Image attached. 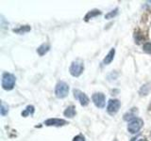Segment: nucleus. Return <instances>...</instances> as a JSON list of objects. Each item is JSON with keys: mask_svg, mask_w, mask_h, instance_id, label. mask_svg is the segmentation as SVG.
Listing matches in <instances>:
<instances>
[{"mask_svg": "<svg viewBox=\"0 0 151 141\" xmlns=\"http://www.w3.org/2000/svg\"><path fill=\"white\" fill-rule=\"evenodd\" d=\"M15 82H16V78L12 73H3L1 85L5 90H12L14 88V86H15Z\"/></svg>", "mask_w": 151, "mask_h": 141, "instance_id": "obj_1", "label": "nucleus"}, {"mask_svg": "<svg viewBox=\"0 0 151 141\" xmlns=\"http://www.w3.org/2000/svg\"><path fill=\"white\" fill-rule=\"evenodd\" d=\"M83 70H84V63L81 59L74 60L73 62L71 63V66L69 68V72L72 76L78 77L79 75H81Z\"/></svg>", "mask_w": 151, "mask_h": 141, "instance_id": "obj_2", "label": "nucleus"}, {"mask_svg": "<svg viewBox=\"0 0 151 141\" xmlns=\"http://www.w3.org/2000/svg\"><path fill=\"white\" fill-rule=\"evenodd\" d=\"M69 86L63 81H60L56 85L55 88V95L59 99H63L68 95Z\"/></svg>", "mask_w": 151, "mask_h": 141, "instance_id": "obj_3", "label": "nucleus"}, {"mask_svg": "<svg viewBox=\"0 0 151 141\" xmlns=\"http://www.w3.org/2000/svg\"><path fill=\"white\" fill-rule=\"evenodd\" d=\"M144 126V120L140 119V118H135L134 120H132L127 124V131L130 134H136L142 129V127Z\"/></svg>", "mask_w": 151, "mask_h": 141, "instance_id": "obj_4", "label": "nucleus"}, {"mask_svg": "<svg viewBox=\"0 0 151 141\" xmlns=\"http://www.w3.org/2000/svg\"><path fill=\"white\" fill-rule=\"evenodd\" d=\"M121 106V102L117 99H111L108 102L107 105V112L111 116H114L116 113L119 111V108Z\"/></svg>", "mask_w": 151, "mask_h": 141, "instance_id": "obj_5", "label": "nucleus"}, {"mask_svg": "<svg viewBox=\"0 0 151 141\" xmlns=\"http://www.w3.org/2000/svg\"><path fill=\"white\" fill-rule=\"evenodd\" d=\"M92 100L94 103V105L98 108H103L105 107L106 105V97L105 94H103L102 92H96L93 94Z\"/></svg>", "mask_w": 151, "mask_h": 141, "instance_id": "obj_6", "label": "nucleus"}, {"mask_svg": "<svg viewBox=\"0 0 151 141\" xmlns=\"http://www.w3.org/2000/svg\"><path fill=\"white\" fill-rule=\"evenodd\" d=\"M73 92H74V97L80 103V105L82 106H86L89 105L90 103L89 97L84 92L80 91L79 89H74Z\"/></svg>", "mask_w": 151, "mask_h": 141, "instance_id": "obj_7", "label": "nucleus"}, {"mask_svg": "<svg viewBox=\"0 0 151 141\" xmlns=\"http://www.w3.org/2000/svg\"><path fill=\"white\" fill-rule=\"evenodd\" d=\"M68 122L65 120L63 119H57V118H53V119H48L45 121V125L46 126H55V127H60L64 126L67 124Z\"/></svg>", "mask_w": 151, "mask_h": 141, "instance_id": "obj_8", "label": "nucleus"}, {"mask_svg": "<svg viewBox=\"0 0 151 141\" xmlns=\"http://www.w3.org/2000/svg\"><path fill=\"white\" fill-rule=\"evenodd\" d=\"M114 55H115V49L112 48L109 53L107 54V56H105V58L103 59V64L105 65H109L111 63V61L114 58Z\"/></svg>", "mask_w": 151, "mask_h": 141, "instance_id": "obj_9", "label": "nucleus"}, {"mask_svg": "<svg viewBox=\"0 0 151 141\" xmlns=\"http://www.w3.org/2000/svg\"><path fill=\"white\" fill-rule=\"evenodd\" d=\"M100 14H101V11H99V9H93V11H88V13L84 17V20L88 22L90 19H93V17H96L98 15H100Z\"/></svg>", "mask_w": 151, "mask_h": 141, "instance_id": "obj_10", "label": "nucleus"}, {"mask_svg": "<svg viewBox=\"0 0 151 141\" xmlns=\"http://www.w3.org/2000/svg\"><path fill=\"white\" fill-rule=\"evenodd\" d=\"M49 49H50V45L48 43H42L41 46H39L37 48V53L39 54L41 56H42L49 51Z\"/></svg>", "mask_w": 151, "mask_h": 141, "instance_id": "obj_11", "label": "nucleus"}, {"mask_svg": "<svg viewBox=\"0 0 151 141\" xmlns=\"http://www.w3.org/2000/svg\"><path fill=\"white\" fill-rule=\"evenodd\" d=\"M76 113H77L76 112V107L74 105H70L64 110L63 115L66 118H74L76 116Z\"/></svg>", "mask_w": 151, "mask_h": 141, "instance_id": "obj_12", "label": "nucleus"}, {"mask_svg": "<svg viewBox=\"0 0 151 141\" xmlns=\"http://www.w3.org/2000/svg\"><path fill=\"white\" fill-rule=\"evenodd\" d=\"M30 29H31V27L29 26H21L18 28H14L13 32L17 33V34H24V33H27L28 31H30Z\"/></svg>", "mask_w": 151, "mask_h": 141, "instance_id": "obj_13", "label": "nucleus"}, {"mask_svg": "<svg viewBox=\"0 0 151 141\" xmlns=\"http://www.w3.org/2000/svg\"><path fill=\"white\" fill-rule=\"evenodd\" d=\"M34 111H35L34 106H33V105H27V106L26 107V109L24 110V111H22L21 115H22L23 117H27L28 115H33V113H34Z\"/></svg>", "mask_w": 151, "mask_h": 141, "instance_id": "obj_14", "label": "nucleus"}, {"mask_svg": "<svg viewBox=\"0 0 151 141\" xmlns=\"http://www.w3.org/2000/svg\"><path fill=\"white\" fill-rule=\"evenodd\" d=\"M136 108H132V109L129 111V112H127V114L124 115V120H134L135 118H136V113H133L135 111Z\"/></svg>", "mask_w": 151, "mask_h": 141, "instance_id": "obj_15", "label": "nucleus"}, {"mask_svg": "<svg viewBox=\"0 0 151 141\" xmlns=\"http://www.w3.org/2000/svg\"><path fill=\"white\" fill-rule=\"evenodd\" d=\"M9 113V106L8 105H6L5 103V102H1V106H0V114H1V116H6L7 114Z\"/></svg>", "mask_w": 151, "mask_h": 141, "instance_id": "obj_16", "label": "nucleus"}, {"mask_svg": "<svg viewBox=\"0 0 151 141\" xmlns=\"http://www.w3.org/2000/svg\"><path fill=\"white\" fill-rule=\"evenodd\" d=\"M117 14H118V9H115L114 11H111L109 13H107L105 15V18L108 19V20H109V19H112L113 17H115Z\"/></svg>", "mask_w": 151, "mask_h": 141, "instance_id": "obj_17", "label": "nucleus"}, {"mask_svg": "<svg viewBox=\"0 0 151 141\" xmlns=\"http://www.w3.org/2000/svg\"><path fill=\"white\" fill-rule=\"evenodd\" d=\"M143 50L147 54H151V42H145L143 45Z\"/></svg>", "mask_w": 151, "mask_h": 141, "instance_id": "obj_18", "label": "nucleus"}, {"mask_svg": "<svg viewBox=\"0 0 151 141\" xmlns=\"http://www.w3.org/2000/svg\"><path fill=\"white\" fill-rule=\"evenodd\" d=\"M73 141H85V138L82 135H78L74 137Z\"/></svg>", "mask_w": 151, "mask_h": 141, "instance_id": "obj_19", "label": "nucleus"}, {"mask_svg": "<svg viewBox=\"0 0 151 141\" xmlns=\"http://www.w3.org/2000/svg\"><path fill=\"white\" fill-rule=\"evenodd\" d=\"M138 141H147L145 138H140V139H138Z\"/></svg>", "mask_w": 151, "mask_h": 141, "instance_id": "obj_20", "label": "nucleus"}, {"mask_svg": "<svg viewBox=\"0 0 151 141\" xmlns=\"http://www.w3.org/2000/svg\"><path fill=\"white\" fill-rule=\"evenodd\" d=\"M150 3H151V1H150Z\"/></svg>", "mask_w": 151, "mask_h": 141, "instance_id": "obj_21", "label": "nucleus"}]
</instances>
